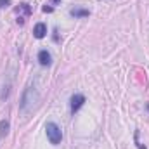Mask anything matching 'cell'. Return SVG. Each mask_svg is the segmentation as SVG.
<instances>
[{
	"mask_svg": "<svg viewBox=\"0 0 149 149\" xmlns=\"http://www.w3.org/2000/svg\"><path fill=\"white\" fill-rule=\"evenodd\" d=\"M38 102V92L35 87H28L24 92H23V97H21V102H19V111L21 113H30Z\"/></svg>",
	"mask_w": 149,
	"mask_h": 149,
	"instance_id": "cell-1",
	"label": "cell"
},
{
	"mask_svg": "<svg viewBox=\"0 0 149 149\" xmlns=\"http://www.w3.org/2000/svg\"><path fill=\"white\" fill-rule=\"evenodd\" d=\"M45 132H47V139H49L50 144L57 146V144L61 142V139H63V132H61V128H59L54 121H47V125H45Z\"/></svg>",
	"mask_w": 149,
	"mask_h": 149,
	"instance_id": "cell-2",
	"label": "cell"
},
{
	"mask_svg": "<svg viewBox=\"0 0 149 149\" xmlns=\"http://www.w3.org/2000/svg\"><path fill=\"white\" fill-rule=\"evenodd\" d=\"M85 104V95L83 94H74L71 95V99H70V108H71V113H76L81 106Z\"/></svg>",
	"mask_w": 149,
	"mask_h": 149,
	"instance_id": "cell-3",
	"label": "cell"
},
{
	"mask_svg": "<svg viewBox=\"0 0 149 149\" xmlns=\"http://www.w3.org/2000/svg\"><path fill=\"white\" fill-rule=\"evenodd\" d=\"M38 63H40L42 66H50V63H52L50 52H49V50H40V52H38Z\"/></svg>",
	"mask_w": 149,
	"mask_h": 149,
	"instance_id": "cell-4",
	"label": "cell"
},
{
	"mask_svg": "<svg viewBox=\"0 0 149 149\" xmlns=\"http://www.w3.org/2000/svg\"><path fill=\"white\" fill-rule=\"evenodd\" d=\"M33 35H35V38H43L45 35H47V24L37 23L35 28H33Z\"/></svg>",
	"mask_w": 149,
	"mask_h": 149,
	"instance_id": "cell-5",
	"label": "cell"
},
{
	"mask_svg": "<svg viewBox=\"0 0 149 149\" xmlns=\"http://www.w3.org/2000/svg\"><path fill=\"white\" fill-rule=\"evenodd\" d=\"M70 14H71L73 17H88V16H90V10H88V9H80V7H76V9H71V10H70Z\"/></svg>",
	"mask_w": 149,
	"mask_h": 149,
	"instance_id": "cell-6",
	"label": "cell"
},
{
	"mask_svg": "<svg viewBox=\"0 0 149 149\" xmlns=\"http://www.w3.org/2000/svg\"><path fill=\"white\" fill-rule=\"evenodd\" d=\"M9 127H10V125H9L7 120H2V121H0V137H5V135L9 134Z\"/></svg>",
	"mask_w": 149,
	"mask_h": 149,
	"instance_id": "cell-7",
	"label": "cell"
},
{
	"mask_svg": "<svg viewBox=\"0 0 149 149\" xmlns=\"http://www.w3.org/2000/svg\"><path fill=\"white\" fill-rule=\"evenodd\" d=\"M16 12H17V14H19V12H24L26 16H30L31 9H30V5H28V3H21V5H19L17 9H16Z\"/></svg>",
	"mask_w": 149,
	"mask_h": 149,
	"instance_id": "cell-8",
	"label": "cell"
},
{
	"mask_svg": "<svg viewBox=\"0 0 149 149\" xmlns=\"http://www.w3.org/2000/svg\"><path fill=\"white\" fill-rule=\"evenodd\" d=\"M135 144H137V148L139 149H146V146H142V144L139 142V132H135Z\"/></svg>",
	"mask_w": 149,
	"mask_h": 149,
	"instance_id": "cell-9",
	"label": "cell"
},
{
	"mask_svg": "<svg viewBox=\"0 0 149 149\" xmlns=\"http://www.w3.org/2000/svg\"><path fill=\"white\" fill-rule=\"evenodd\" d=\"M10 5V0H0V7H9Z\"/></svg>",
	"mask_w": 149,
	"mask_h": 149,
	"instance_id": "cell-10",
	"label": "cell"
},
{
	"mask_svg": "<svg viewBox=\"0 0 149 149\" xmlns=\"http://www.w3.org/2000/svg\"><path fill=\"white\" fill-rule=\"evenodd\" d=\"M42 10H43V12H52L54 9H52V7H49V5H43V7H42Z\"/></svg>",
	"mask_w": 149,
	"mask_h": 149,
	"instance_id": "cell-11",
	"label": "cell"
},
{
	"mask_svg": "<svg viewBox=\"0 0 149 149\" xmlns=\"http://www.w3.org/2000/svg\"><path fill=\"white\" fill-rule=\"evenodd\" d=\"M50 2H52V3H57V2H61V0H50Z\"/></svg>",
	"mask_w": 149,
	"mask_h": 149,
	"instance_id": "cell-12",
	"label": "cell"
},
{
	"mask_svg": "<svg viewBox=\"0 0 149 149\" xmlns=\"http://www.w3.org/2000/svg\"><path fill=\"white\" fill-rule=\"evenodd\" d=\"M148 109H149V104H148Z\"/></svg>",
	"mask_w": 149,
	"mask_h": 149,
	"instance_id": "cell-13",
	"label": "cell"
}]
</instances>
